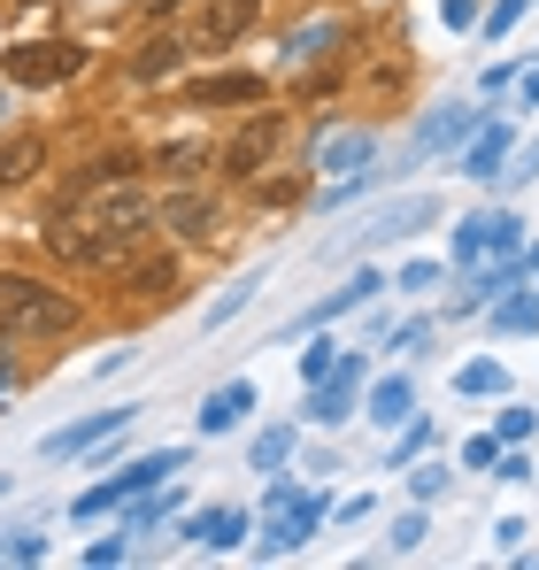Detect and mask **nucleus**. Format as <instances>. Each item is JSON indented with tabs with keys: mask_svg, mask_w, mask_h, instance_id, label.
Returning a JSON list of instances; mask_svg holds the SVG:
<instances>
[{
	"mask_svg": "<svg viewBox=\"0 0 539 570\" xmlns=\"http://www.w3.org/2000/svg\"><path fill=\"white\" fill-rule=\"evenodd\" d=\"M131 293H139V301H170V285H178V263H170V255H155V263H139V271H131Z\"/></svg>",
	"mask_w": 539,
	"mask_h": 570,
	"instance_id": "aec40b11",
	"label": "nucleus"
},
{
	"mask_svg": "<svg viewBox=\"0 0 539 570\" xmlns=\"http://www.w3.org/2000/svg\"><path fill=\"white\" fill-rule=\"evenodd\" d=\"M424 448H432V424H409V440H401V448H393V455H401V463H409V455H424Z\"/></svg>",
	"mask_w": 539,
	"mask_h": 570,
	"instance_id": "f704fd0d",
	"label": "nucleus"
},
{
	"mask_svg": "<svg viewBox=\"0 0 539 570\" xmlns=\"http://www.w3.org/2000/svg\"><path fill=\"white\" fill-rule=\"evenodd\" d=\"M401 409H409V379H385L370 393V416H378V424H401Z\"/></svg>",
	"mask_w": 539,
	"mask_h": 570,
	"instance_id": "b1692460",
	"label": "nucleus"
},
{
	"mask_svg": "<svg viewBox=\"0 0 539 570\" xmlns=\"http://www.w3.org/2000/svg\"><path fill=\"white\" fill-rule=\"evenodd\" d=\"M193 108H224V100H263V78H247V70H216V78H193L185 86Z\"/></svg>",
	"mask_w": 539,
	"mask_h": 570,
	"instance_id": "9b49d317",
	"label": "nucleus"
},
{
	"mask_svg": "<svg viewBox=\"0 0 539 570\" xmlns=\"http://www.w3.org/2000/svg\"><path fill=\"white\" fill-rule=\"evenodd\" d=\"M355 393H362V355H340L324 379H316V401H308V416H324V424H340L347 409H355Z\"/></svg>",
	"mask_w": 539,
	"mask_h": 570,
	"instance_id": "1a4fd4ad",
	"label": "nucleus"
},
{
	"mask_svg": "<svg viewBox=\"0 0 539 570\" xmlns=\"http://www.w3.org/2000/svg\"><path fill=\"white\" fill-rule=\"evenodd\" d=\"M86 563H92V570H100V563H124V540H92Z\"/></svg>",
	"mask_w": 539,
	"mask_h": 570,
	"instance_id": "4c0bfd02",
	"label": "nucleus"
},
{
	"mask_svg": "<svg viewBox=\"0 0 539 570\" xmlns=\"http://www.w3.org/2000/svg\"><path fill=\"white\" fill-rule=\"evenodd\" d=\"M247 409H255V385H224V393H208V409H200V432H232Z\"/></svg>",
	"mask_w": 539,
	"mask_h": 570,
	"instance_id": "f3484780",
	"label": "nucleus"
},
{
	"mask_svg": "<svg viewBox=\"0 0 539 570\" xmlns=\"http://www.w3.org/2000/svg\"><path fill=\"white\" fill-rule=\"evenodd\" d=\"M0 332L8 340H62V332H78V301L31 271H8L0 278Z\"/></svg>",
	"mask_w": 539,
	"mask_h": 570,
	"instance_id": "f03ea898",
	"label": "nucleus"
},
{
	"mask_svg": "<svg viewBox=\"0 0 539 570\" xmlns=\"http://www.w3.org/2000/svg\"><path fill=\"white\" fill-rule=\"evenodd\" d=\"M517 16H525V0H501V8H493V16H486V31H493V39H501V31H509V23H517Z\"/></svg>",
	"mask_w": 539,
	"mask_h": 570,
	"instance_id": "e433bc0d",
	"label": "nucleus"
},
{
	"mask_svg": "<svg viewBox=\"0 0 539 570\" xmlns=\"http://www.w3.org/2000/svg\"><path fill=\"white\" fill-rule=\"evenodd\" d=\"M416 540H424V517H416V509H409V517H393V548H401V556H409V548H416Z\"/></svg>",
	"mask_w": 539,
	"mask_h": 570,
	"instance_id": "2f4dec72",
	"label": "nucleus"
},
{
	"mask_svg": "<svg viewBox=\"0 0 539 570\" xmlns=\"http://www.w3.org/2000/svg\"><path fill=\"white\" fill-rule=\"evenodd\" d=\"M131 416H139V409H100V416H86V424H70V432H55V440H47V455H78L86 440H100V432H124Z\"/></svg>",
	"mask_w": 539,
	"mask_h": 570,
	"instance_id": "dca6fc26",
	"label": "nucleus"
},
{
	"mask_svg": "<svg viewBox=\"0 0 539 570\" xmlns=\"http://www.w3.org/2000/svg\"><path fill=\"white\" fill-rule=\"evenodd\" d=\"M493 455H501V440H470V448H462V463H470V471H486Z\"/></svg>",
	"mask_w": 539,
	"mask_h": 570,
	"instance_id": "c9c22d12",
	"label": "nucleus"
},
{
	"mask_svg": "<svg viewBox=\"0 0 539 570\" xmlns=\"http://www.w3.org/2000/svg\"><path fill=\"white\" fill-rule=\"evenodd\" d=\"M185 455H147V463H131V471H116L108 485H92L86 501H78V517H100V509H116V501H131V493H147V485H163V478L178 471Z\"/></svg>",
	"mask_w": 539,
	"mask_h": 570,
	"instance_id": "423d86ee",
	"label": "nucleus"
},
{
	"mask_svg": "<svg viewBox=\"0 0 539 570\" xmlns=\"http://www.w3.org/2000/svg\"><path fill=\"white\" fill-rule=\"evenodd\" d=\"M255 16H263V0H208V23H200V39H208V47H232V39L255 23Z\"/></svg>",
	"mask_w": 539,
	"mask_h": 570,
	"instance_id": "ddd939ff",
	"label": "nucleus"
},
{
	"mask_svg": "<svg viewBox=\"0 0 539 570\" xmlns=\"http://www.w3.org/2000/svg\"><path fill=\"white\" fill-rule=\"evenodd\" d=\"M409 493H416V501H432V493H448V471H440V463H424V471L409 478Z\"/></svg>",
	"mask_w": 539,
	"mask_h": 570,
	"instance_id": "7c9ffc66",
	"label": "nucleus"
},
{
	"mask_svg": "<svg viewBox=\"0 0 539 570\" xmlns=\"http://www.w3.org/2000/svg\"><path fill=\"white\" fill-rule=\"evenodd\" d=\"M39 556H47L39 532H0V563H39Z\"/></svg>",
	"mask_w": 539,
	"mask_h": 570,
	"instance_id": "bb28decb",
	"label": "nucleus"
},
{
	"mask_svg": "<svg viewBox=\"0 0 539 570\" xmlns=\"http://www.w3.org/2000/svg\"><path fill=\"white\" fill-rule=\"evenodd\" d=\"M0 493H8V478H0Z\"/></svg>",
	"mask_w": 539,
	"mask_h": 570,
	"instance_id": "c03bdc74",
	"label": "nucleus"
},
{
	"mask_svg": "<svg viewBox=\"0 0 539 570\" xmlns=\"http://www.w3.org/2000/svg\"><path fill=\"white\" fill-rule=\"evenodd\" d=\"M432 216H440V200H432V193H409V200H385L378 216H362L355 232H347V239H332L324 255L340 263L347 247H378V239H401V232H416V224H432Z\"/></svg>",
	"mask_w": 539,
	"mask_h": 570,
	"instance_id": "20e7f679",
	"label": "nucleus"
},
{
	"mask_svg": "<svg viewBox=\"0 0 539 570\" xmlns=\"http://www.w3.org/2000/svg\"><path fill=\"white\" fill-rule=\"evenodd\" d=\"M509 124H470V147H462V170L470 178H501V163H509Z\"/></svg>",
	"mask_w": 539,
	"mask_h": 570,
	"instance_id": "9d476101",
	"label": "nucleus"
},
{
	"mask_svg": "<svg viewBox=\"0 0 539 570\" xmlns=\"http://www.w3.org/2000/svg\"><path fill=\"white\" fill-rule=\"evenodd\" d=\"M147 224H155V200L131 186V178H108V186H92V200L78 216L55 224V255L62 263H116Z\"/></svg>",
	"mask_w": 539,
	"mask_h": 570,
	"instance_id": "f257e3e1",
	"label": "nucleus"
},
{
	"mask_svg": "<svg viewBox=\"0 0 539 570\" xmlns=\"http://www.w3.org/2000/svg\"><path fill=\"white\" fill-rule=\"evenodd\" d=\"M47 163V147H39V131H16V139H0V193L23 186L31 170Z\"/></svg>",
	"mask_w": 539,
	"mask_h": 570,
	"instance_id": "2eb2a0df",
	"label": "nucleus"
},
{
	"mask_svg": "<svg viewBox=\"0 0 539 570\" xmlns=\"http://www.w3.org/2000/svg\"><path fill=\"white\" fill-rule=\"evenodd\" d=\"M163 224H178V232H193V239H208V232H216V200H200V193H178V200L163 208Z\"/></svg>",
	"mask_w": 539,
	"mask_h": 570,
	"instance_id": "6ab92c4d",
	"label": "nucleus"
},
{
	"mask_svg": "<svg viewBox=\"0 0 539 570\" xmlns=\"http://www.w3.org/2000/svg\"><path fill=\"white\" fill-rule=\"evenodd\" d=\"M440 16H448L454 31H470V16H478V0H440Z\"/></svg>",
	"mask_w": 539,
	"mask_h": 570,
	"instance_id": "58836bf2",
	"label": "nucleus"
},
{
	"mask_svg": "<svg viewBox=\"0 0 539 570\" xmlns=\"http://www.w3.org/2000/svg\"><path fill=\"white\" fill-rule=\"evenodd\" d=\"M454 393H501V363H462L454 371Z\"/></svg>",
	"mask_w": 539,
	"mask_h": 570,
	"instance_id": "a878e982",
	"label": "nucleus"
},
{
	"mask_svg": "<svg viewBox=\"0 0 539 570\" xmlns=\"http://www.w3.org/2000/svg\"><path fill=\"white\" fill-rule=\"evenodd\" d=\"M501 332H539V301H509L501 308Z\"/></svg>",
	"mask_w": 539,
	"mask_h": 570,
	"instance_id": "c756f323",
	"label": "nucleus"
},
{
	"mask_svg": "<svg viewBox=\"0 0 539 570\" xmlns=\"http://www.w3.org/2000/svg\"><path fill=\"white\" fill-rule=\"evenodd\" d=\"M0 8H31V0H0Z\"/></svg>",
	"mask_w": 539,
	"mask_h": 570,
	"instance_id": "37998d69",
	"label": "nucleus"
},
{
	"mask_svg": "<svg viewBox=\"0 0 539 570\" xmlns=\"http://www.w3.org/2000/svg\"><path fill=\"white\" fill-rule=\"evenodd\" d=\"M501 178H539V139L525 147V155H517V170H501Z\"/></svg>",
	"mask_w": 539,
	"mask_h": 570,
	"instance_id": "ea45409f",
	"label": "nucleus"
},
{
	"mask_svg": "<svg viewBox=\"0 0 539 570\" xmlns=\"http://www.w3.org/2000/svg\"><path fill=\"white\" fill-rule=\"evenodd\" d=\"M178 55H185V47L163 31V39H147V55H139L131 70H139V78H170V70H178Z\"/></svg>",
	"mask_w": 539,
	"mask_h": 570,
	"instance_id": "5701e85b",
	"label": "nucleus"
},
{
	"mask_svg": "<svg viewBox=\"0 0 539 570\" xmlns=\"http://www.w3.org/2000/svg\"><path fill=\"white\" fill-rule=\"evenodd\" d=\"M517 247V216H470L462 232H454V263L462 271H478V263H493V255H509Z\"/></svg>",
	"mask_w": 539,
	"mask_h": 570,
	"instance_id": "0eeeda50",
	"label": "nucleus"
},
{
	"mask_svg": "<svg viewBox=\"0 0 539 570\" xmlns=\"http://www.w3.org/2000/svg\"><path fill=\"white\" fill-rule=\"evenodd\" d=\"M332 39H347V23H308V31H293V39H285V62H316Z\"/></svg>",
	"mask_w": 539,
	"mask_h": 570,
	"instance_id": "4be33fe9",
	"label": "nucleus"
},
{
	"mask_svg": "<svg viewBox=\"0 0 539 570\" xmlns=\"http://www.w3.org/2000/svg\"><path fill=\"white\" fill-rule=\"evenodd\" d=\"M255 463H263V471L293 463V432H263V440H255Z\"/></svg>",
	"mask_w": 539,
	"mask_h": 570,
	"instance_id": "cd10ccee",
	"label": "nucleus"
},
{
	"mask_svg": "<svg viewBox=\"0 0 539 570\" xmlns=\"http://www.w3.org/2000/svg\"><path fill=\"white\" fill-rule=\"evenodd\" d=\"M332 363H340V347H308V355H301V379L316 385V379H324V371H332Z\"/></svg>",
	"mask_w": 539,
	"mask_h": 570,
	"instance_id": "473e14b6",
	"label": "nucleus"
},
{
	"mask_svg": "<svg viewBox=\"0 0 539 570\" xmlns=\"http://www.w3.org/2000/svg\"><path fill=\"white\" fill-rule=\"evenodd\" d=\"M470 124H478V108H462V100H454V108H432V116L416 124V139H409V170L432 163V155H448L454 139H470Z\"/></svg>",
	"mask_w": 539,
	"mask_h": 570,
	"instance_id": "6e6552de",
	"label": "nucleus"
},
{
	"mask_svg": "<svg viewBox=\"0 0 539 570\" xmlns=\"http://www.w3.org/2000/svg\"><path fill=\"white\" fill-rule=\"evenodd\" d=\"M525 271H539V247H532V255H525Z\"/></svg>",
	"mask_w": 539,
	"mask_h": 570,
	"instance_id": "79ce46f5",
	"label": "nucleus"
},
{
	"mask_svg": "<svg viewBox=\"0 0 539 570\" xmlns=\"http://www.w3.org/2000/svg\"><path fill=\"white\" fill-rule=\"evenodd\" d=\"M378 293H385V278H378V271H355L347 293H332L324 308H308V316H301V332H308V324H324V316H340V308H355V301H378Z\"/></svg>",
	"mask_w": 539,
	"mask_h": 570,
	"instance_id": "a211bd4d",
	"label": "nucleus"
},
{
	"mask_svg": "<svg viewBox=\"0 0 539 570\" xmlns=\"http://www.w3.org/2000/svg\"><path fill=\"white\" fill-rule=\"evenodd\" d=\"M86 70V47L78 39H31V47H8V78L16 86H62Z\"/></svg>",
	"mask_w": 539,
	"mask_h": 570,
	"instance_id": "39448f33",
	"label": "nucleus"
},
{
	"mask_svg": "<svg viewBox=\"0 0 539 570\" xmlns=\"http://www.w3.org/2000/svg\"><path fill=\"white\" fill-rule=\"evenodd\" d=\"M200 163H208V147H200V139H170V147L155 155V170H163V178H200Z\"/></svg>",
	"mask_w": 539,
	"mask_h": 570,
	"instance_id": "412c9836",
	"label": "nucleus"
},
{
	"mask_svg": "<svg viewBox=\"0 0 539 570\" xmlns=\"http://www.w3.org/2000/svg\"><path fill=\"white\" fill-rule=\"evenodd\" d=\"M532 409H501V448H517V440H532Z\"/></svg>",
	"mask_w": 539,
	"mask_h": 570,
	"instance_id": "c85d7f7f",
	"label": "nucleus"
},
{
	"mask_svg": "<svg viewBox=\"0 0 539 570\" xmlns=\"http://www.w3.org/2000/svg\"><path fill=\"white\" fill-rule=\"evenodd\" d=\"M370 131H324V147H316V170H340V178H355L362 163H370Z\"/></svg>",
	"mask_w": 539,
	"mask_h": 570,
	"instance_id": "f8f14e48",
	"label": "nucleus"
},
{
	"mask_svg": "<svg viewBox=\"0 0 539 570\" xmlns=\"http://www.w3.org/2000/svg\"><path fill=\"white\" fill-rule=\"evenodd\" d=\"M517 100H525V108H539V70H525V78H517Z\"/></svg>",
	"mask_w": 539,
	"mask_h": 570,
	"instance_id": "a19ab883",
	"label": "nucleus"
},
{
	"mask_svg": "<svg viewBox=\"0 0 539 570\" xmlns=\"http://www.w3.org/2000/svg\"><path fill=\"white\" fill-rule=\"evenodd\" d=\"M255 285H263V271H247V278H232V285H224V301L208 308V324H224V316H239V308L255 301Z\"/></svg>",
	"mask_w": 539,
	"mask_h": 570,
	"instance_id": "393cba45",
	"label": "nucleus"
},
{
	"mask_svg": "<svg viewBox=\"0 0 539 570\" xmlns=\"http://www.w3.org/2000/svg\"><path fill=\"white\" fill-rule=\"evenodd\" d=\"M277 147H285V116H277V108H255V116L224 139V178H239V186L263 178L270 163H277Z\"/></svg>",
	"mask_w": 539,
	"mask_h": 570,
	"instance_id": "7ed1b4c3",
	"label": "nucleus"
},
{
	"mask_svg": "<svg viewBox=\"0 0 539 570\" xmlns=\"http://www.w3.org/2000/svg\"><path fill=\"white\" fill-rule=\"evenodd\" d=\"M424 285H440V271H432V263H409V271H401V293H424Z\"/></svg>",
	"mask_w": 539,
	"mask_h": 570,
	"instance_id": "72a5a7b5",
	"label": "nucleus"
},
{
	"mask_svg": "<svg viewBox=\"0 0 539 570\" xmlns=\"http://www.w3.org/2000/svg\"><path fill=\"white\" fill-rule=\"evenodd\" d=\"M185 540H193V548H239V540H247V517H239V509H208V517L185 524Z\"/></svg>",
	"mask_w": 539,
	"mask_h": 570,
	"instance_id": "4468645a",
	"label": "nucleus"
}]
</instances>
